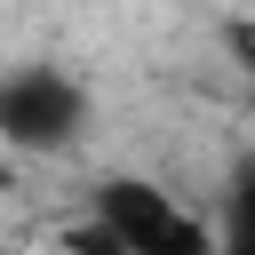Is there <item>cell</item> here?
<instances>
[{"label": "cell", "instance_id": "1", "mask_svg": "<svg viewBox=\"0 0 255 255\" xmlns=\"http://www.w3.org/2000/svg\"><path fill=\"white\" fill-rule=\"evenodd\" d=\"M96 128V96L64 64H16L0 72V151L8 159H56Z\"/></svg>", "mask_w": 255, "mask_h": 255}, {"label": "cell", "instance_id": "2", "mask_svg": "<svg viewBox=\"0 0 255 255\" xmlns=\"http://www.w3.org/2000/svg\"><path fill=\"white\" fill-rule=\"evenodd\" d=\"M88 215H96V223L135 255V247L175 215V191H167V183H151V175H104V183H96V199H88Z\"/></svg>", "mask_w": 255, "mask_h": 255}, {"label": "cell", "instance_id": "3", "mask_svg": "<svg viewBox=\"0 0 255 255\" xmlns=\"http://www.w3.org/2000/svg\"><path fill=\"white\" fill-rule=\"evenodd\" d=\"M215 255H255V151L223 167V207H215Z\"/></svg>", "mask_w": 255, "mask_h": 255}, {"label": "cell", "instance_id": "4", "mask_svg": "<svg viewBox=\"0 0 255 255\" xmlns=\"http://www.w3.org/2000/svg\"><path fill=\"white\" fill-rule=\"evenodd\" d=\"M135 255H215V215H199V207H175Z\"/></svg>", "mask_w": 255, "mask_h": 255}, {"label": "cell", "instance_id": "5", "mask_svg": "<svg viewBox=\"0 0 255 255\" xmlns=\"http://www.w3.org/2000/svg\"><path fill=\"white\" fill-rule=\"evenodd\" d=\"M215 40H223V56H231V64L255 80V16H247V8H231V16L215 24Z\"/></svg>", "mask_w": 255, "mask_h": 255}, {"label": "cell", "instance_id": "6", "mask_svg": "<svg viewBox=\"0 0 255 255\" xmlns=\"http://www.w3.org/2000/svg\"><path fill=\"white\" fill-rule=\"evenodd\" d=\"M56 255H128L96 215H80V223H64V239H56Z\"/></svg>", "mask_w": 255, "mask_h": 255}, {"label": "cell", "instance_id": "7", "mask_svg": "<svg viewBox=\"0 0 255 255\" xmlns=\"http://www.w3.org/2000/svg\"><path fill=\"white\" fill-rule=\"evenodd\" d=\"M8 191H16V159L0 151V199H8Z\"/></svg>", "mask_w": 255, "mask_h": 255}]
</instances>
